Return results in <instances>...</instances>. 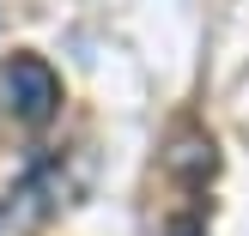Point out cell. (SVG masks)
Segmentation results:
<instances>
[{
	"instance_id": "1",
	"label": "cell",
	"mask_w": 249,
	"mask_h": 236,
	"mask_svg": "<svg viewBox=\"0 0 249 236\" xmlns=\"http://www.w3.org/2000/svg\"><path fill=\"white\" fill-rule=\"evenodd\" d=\"M0 91H6V109L24 121V127H43L61 109V79L43 55H18L6 73H0Z\"/></svg>"
},
{
	"instance_id": "2",
	"label": "cell",
	"mask_w": 249,
	"mask_h": 236,
	"mask_svg": "<svg viewBox=\"0 0 249 236\" xmlns=\"http://www.w3.org/2000/svg\"><path fill=\"white\" fill-rule=\"evenodd\" d=\"M177 170H189V176H201V170H213V140H201V133H182L177 140V157H170Z\"/></svg>"
},
{
	"instance_id": "3",
	"label": "cell",
	"mask_w": 249,
	"mask_h": 236,
	"mask_svg": "<svg viewBox=\"0 0 249 236\" xmlns=\"http://www.w3.org/2000/svg\"><path fill=\"white\" fill-rule=\"evenodd\" d=\"M170 236H201V224H195V218H177V224H170Z\"/></svg>"
}]
</instances>
